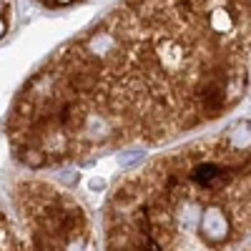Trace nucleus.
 Returning <instances> with one entry per match:
<instances>
[{
	"instance_id": "39448f33",
	"label": "nucleus",
	"mask_w": 251,
	"mask_h": 251,
	"mask_svg": "<svg viewBox=\"0 0 251 251\" xmlns=\"http://www.w3.org/2000/svg\"><path fill=\"white\" fill-rule=\"evenodd\" d=\"M35 3H40L43 8H50V10H60V8L78 5V3H83V0H35Z\"/></svg>"
},
{
	"instance_id": "423d86ee",
	"label": "nucleus",
	"mask_w": 251,
	"mask_h": 251,
	"mask_svg": "<svg viewBox=\"0 0 251 251\" xmlns=\"http://www.w3.org/2000/svg\"><path fill=\"white\" fill-rule=\"evenodd\" d=\"M246 251H251V246H249V249H246Z\"/></svg>"
},
{
	"instance_id": "20e7f679",
	"label": "nucleus",
	"mask_w": 251,
	"mask_h": 251,
	"mask_svg": "<svg viewBox=\"0 0 251 251\" xmlns=\"http://www.w3.org/2000/svg\"><path fill=\"white\" fill-rule=\"evenodd\" d=\"M10 13H13V0H0V40L10 30Z\"/></svg>"
},
{
	"instance_id": "f257e3e1",
	"label": "nucleus",
	"mask_w": 251,
	"mask_h": 251,
	"mask_svg": "<svg viewBox=\"0 0 251 251\" xmlns=\"http://www.w3.org/2000/svg\"><path fill=\"white\" fill-rule=\"evenodd\" d=\"M251 0H118L18 91L5 136L33 171L163 146L249 91Z\"/></svg>"
},
{
	"instance_id": "7ed1b4c3",
	"label": "nucleus",
	"mask_w": 251,
	"mask_h": 251,
	"mask_svg": "<svg viewBox=\"0 0 251 251\" xmlns=\"http://www.w3.org/2000/svg\"><path fill=\"white\" fill-rule=\"evenodd\" d=\"M0 251H98L88 208L33 169L0 176Z\"/></svg>"
},
{
	"instance_id": "f03ea898",
	"label": "nucleus",
	"mask_w": 251,
	"mask_h": 251,
	"mask_svg": "<svg viewBox=\"0 0 251 251\" xmlns=\"http://www.w3.org/2000/svg\"><path fill=\"white\" fill-rule=\"evenodd\" d=\"M251 236V118L166 151L106 199V251H236Z\"/></svg>"
}]
</instances>
